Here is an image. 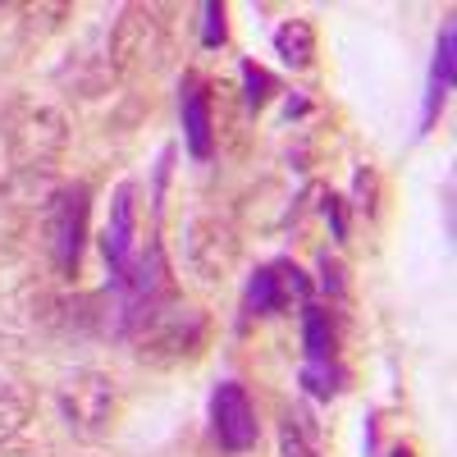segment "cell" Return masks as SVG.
Instances as JSON below:
<instances>
[{
    "mask_svg": "<svg viewBox=\"0 0 457 457\" xmlns=\"http://www.w3.org/2000/svg\"><path fill=\"white\" fill-rule=\"evenodd\" d=\"M87 238H92V187L83 179L60 183L42 206V247H46L51 275L79 279Z\"/></svg>",
    "mask_w": 457,
    "mask_h": 457,
    "instance_id": "3",
    "label": "cell"
},
{
    "mask_svg": "<svg viewBox=\"0 0 457 457\" xmlns=\"http://www.w3.org/2000/svg\"><path fill=\"white\" fill-rule=\"evenodd\" d=\"M69 114L46 101H23L5 114V156L19 174H51L69 151Z\"/></svg>",
    "mask_w": 457,
    "mask_h": 457,
    "instance_id": "4",
    "label": "cell"
},
{
    "mask_svg": "<svg viewBox=\"0 0 457 457\" xmlns=\"http://www.w3.org/2000/svg\"><path fill=\"white\" fill-rule=\"evenodd\" d=\"M279 457H320L316 444L302 435V426H293V416H288L284 430H279Z\"/></svg>",
    "mask_w": 457,
    "mask_h": 457,
    "instance_id": "20",
    "label": "cell"
},
{
    "mask_svg": "<svg viewBox=\"0 0 457 457\" xmlns=\"http://www.w3.org/2000/svg\"><path fill=\"white\" fill-rule=\"evenodd\" d=\"M55 398H60L64 430L83 444H101L114 426H120V385H114L110 370L83 366V370L64 375Z\"/></svg>",
    "mask_w": 457,
    "mask_h": 457,
    "instance_id": "5",
    "label": "cell"
},
{
    "mask_svg": "<svg viewBox=\"0 0 457 457\" xmlns=\"http://www.w3.org/2000/svg\"><path fill=\"white\" fill-rule=\"evenodd\" d=\"M202 14H206V37H202V46L206 51H215V46H224L228 42V5H202Z\"/></svg>",
    "mask_w": 457,
    "mask_h": 457,
    "instance_id": "18",
    "label": "cell"
},
{
    "mask_svg": "<svg viewBox=\"0 0 457 457\" xmlns=\"http://www.w3.org/2000/svg\"><path fill=\"white\" fill-rule=\"evenodd\" d=\"M129 320H133V353L142 366H156V370L193 366L211 348V316L193 302H183L179 288L137 307Z\"/></svg>",
    "mask_w": 457,
    "mask_h": 457,
    "instance_id": "1",
    "label": "cell"
},
{
    "mask_svg": "<svg viewBox=\"0 0 457 457\" xmlns=\"http://www.w3.org/2000/svg\"><path fill=\"white\" fill-rule=\"evenodd\" d=\"M105 51L120 79H151L174 55V32L161 5H124L105 32Z\"/></svg>",
    "mask_w": 457,
    "mask_h": 457,
    "instance_id": "2",
    "label": "cell"
},
{
    "mask_svg": "<svg viewBox=\"0 0 457 457\" xmlns=\"http://www.w3.org/2000/svg\"><path fill=\"white\" fill-rule=\"evenodd\" d=\"M375 197H379V174H375V165H361V170H357L353 211H361V215H375Z\"/></svg>",
    "mask_w": 457,
    "mask_h": 457,
    "instance_id": "19",
    "label": "cell"
},
{
    "mask_svg": "<svg viewBox=\"0 0 457 457\" xmlns=\"http://www.w3.org/2000/svg\"><path fill=\"white\" fill-rule=\"evenodd\" d=\"M179 124H183V146L193 161H211L215 156V142H220V129H215V87L206 73L187 69L183 83H179Z\"/></svg>",
    "mask_w": 457,
    "mask_h": 457,
    "instance_id": "9",
    "label": "cell"
},
{
    "mask_svg": "<svg viewBox=\"0 0 457 457\" xmlns=\"http://www.w3.org/2000/svg\"><path fill=\"white\" fill-rule=\"evenodd\" d=\"M32 411H37L32 385H19V379L0 385V448H5V444H19V435L32 426Z\"/></svg>",
    "mask_w": 457,
    "mask_h": 457,
    "instance_id": "13",
    "label": "cell"
},
{
    "mask_svg": "<svg viewBox=\"0 0 457 457\" xmlns=\"http://www.w3.org/2000/svg\"><path fill=\"white\" fill-rule=\"evenodd\" d=\"M114 64H110V51L101 46V51H92V46H83V51H73L60 69H55V83L60 87H69V96H83V101H92V96H105L110 87H114Z\"/></svg>",
    "mask_w": 457,
    "mask_h": 457,
    "instance_id": "11",
    "label": "cell"
},
{
    "mask_svg": "<svg viewBox=\"0 0 457 457\" xmlns=\"http://www.w3.org/2000/svg\"><path fill=\"white\" fill-rule=\"evenodd\" d=\"M183 256H187V270H193L202 284H224L243 261L238 224L215 215V211L193 215L187 220V234H183Z\"/></svg>",
    "mask_w": 457,
    "mask_h": 457,
    "instance_id": "6",
    "label": "cell"
},
{
    "mask_svg": "<svg viewBox=\"0 0 457 457\" xmlns=\"http://www.w3.org/2000/svg\"><path fill=\"white\" fill-rule=\"evenodd\" d=\"M302 348H307V361H338V334L329 307H302Z\"/></svg>",
    "mask_w": 457,
    "mask_h": 457,
    "instance_id": "14",
    "label": "cell"
},
{
    "mask_svg": "<svg viewBox=\"0 0 457 457\" xmlns=\"http://www.w3.org/2000/svg\"><path fill=\"white\" fill-rule=\"evenodd\" d=\"M243 105L252 110V114H261L265 105H270L284 87H279V79H275V73L270 69H265V64H256V60H243Z\"/></svg>",
    "mask_w": 457,
    "mask_h": 457,
    "instance_id": "16",
    "label": "cell"
},
{
    "mask_svg": "<svg viewBox=\"0 0 457 457\" xmlns=\"http://www.w3.org/2000/svg\"><path fill=\"white\" fill-rule=\"evenodd\" d=\"M19 14H23V46H32V42L42 46L46 32L64 28V19L73 14V5H23Z\"/></svg>",
    "mask_w": 457,
    "mask_h": 457,
    "instance_id": "17",
    "label": "cell"
},
{
    "mask_svg": "<svg viewBox=\"0 0 457 457\" xmlns=\"http://www.w3.org/2000/svg\"><path fill=\"white\" fill-rule=\"evenodd\" d=\"M137 197H142L137 179L114 183V193H110V215L101 228V256H105L114 279H124L133 256L142 252V202Z\"/></svg>",
    "mask_w": 457,
    "mask_h": 457,
    "instance_id": "8",
    "label": "cell"
},
{
    "mask_svg": "<svg viewBox=\"0 0 457 457\" xmlns=\"http://www.w3.org/2000/svg\"><path fill=\"white\" fill-rule=\"evenodd\" d=\"M211 435L228 457H243L261 444V411L243 379H224L211 394Z\"/></svg>",
    "mask_w": 457,
    "mask_h": 457,
    "instance_id": "7",
    "label": "cell"
},
{
    "mask_svg": "<svg viewBox=\"0 0 457 457\" xmlns=\"http://www.w3.org/2000/svg\"><path fill=\"white\" fill-rule=\"evenodd\" d=\"M320 270H325V293H348V279H343V265L338 261H329V252L320 256Z\"/></svg>",
    "mask_w": 457,
    "mask_h": 457,
    "instance_id": "21",
    "label": "cell"
},
{
    "mask_svg": "<svg viewBox=\"0 0 457 457\" xmlns=\"http://www.w3.org/2000/svg\"><path fill=\"white\" fill-rule=\"evenodd\" d=\"M453 87V23L439 28V46H435V73H430V96H426V124L435 120V110L444 105Z\"/></svg>",
    "mask_w": 457,
    "mask_h": 457,
    "instance_id": "15",
    "label": "cell"
},
{
    "mask_svg": "<svg viewBox=\"0 0 457 457\" xmlns=\"http://www.w3.org/2000/svg\"><path fill=\"white\" fill-rule=\"evenodd\" d=\"M307 297H312L307 270L297 261H270L247 284V312L252 316H284L293 307H307Z\"/></svg>",
    "mask_w": 457,
    "mask_h": 457,
    "instance_id": "10",
    "label": "cell"
},
{
    "mask_svg": "<svg viewBox=\"0 0 457 457\" xmlns=\"http://www.w3.org/2000/svg\"><path fill=\"white\" fill-rule=\"evenodd\" d=\"M0 457H42V453H37L32 444H5V448H0Z\"/></svg>",
    "mask_w": 457,
    "mask_h": 457,
    "instance_id": "22",
    "label": "cell"
},
{
    "mask_svg": "<svg viewBox=\"0 0 457 457\" xmlns=\"http://www.w3.org/2000/svg\"><path fill=\"white\" fill-rule=\"evenodd\" d=\"M275 55H279L293 73L312 69V64H316V55H320L316 23H312V19H284V23L275 28Z\"/></svg>",
    "mask_w": 457,
    "mask_h": 457,
    "instance_id": "12",
    "label": "cell"
}]
</instances>
